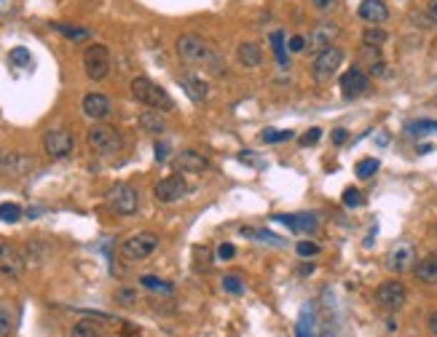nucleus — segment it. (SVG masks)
I'll return each mask as SVG.
<instances>
[{
    "instance_id": "nucleus-1",
    "label": "nucleus",
    "mask_w": 437,
    "mask_h": 337,
    "mask_svg": "<svg viewBox=\"0 0 437 337\" xmlns=\"http://www.w3.org/2000/svg\"><path fill=\"white\" fill-rule=\"evenodd\" d=\"M177 56L191 67H201V70H209L212 76H223V59L201 35H180L177 38Z\"/></svg>"
},
{
    "instance_id": "nucleus-2",
    "label": "nucleus",
    "mask_w": 437,
    "mask_h": 337,
    "mask_svg": "<svg viewBox=\"0 0 437 337\" xmlns=\"http://www.w3.org/2000/svg\"><path fill=\"white\" fill-rule=\"evenodd\" d=\"M131 97L137 99L140 105L151 110H172V99L161 86H156L151 78H134L131 81Z\"/></svg>"
},
{
    "instance_id": "nucleus-3",
    "label": "nucleus",
    "mask_w": 437,
    "mask_h": 337,
    "mask_svg": "<svg viewBox=\"0 0 437 337\" xmlns=\"http://www.w3.org/2000/svg\"><path fill=\"white\" fill-rule=\"evenodd\" d=\"M86 142L97 155H113V152L121 150V134L113 126H105V123H94L86 131Z\"/></svg>"
},
{
    "instance_id": "nucleus-4",
    "label": "nucleus",
    "mask_w": 437,
    "mask_h": 337,
    "mask_svg": "<svg viewBox=\"0 0 437 337\" xmlns=\"http://www.w3.org/2000/svg\"><path fill=\"white\" fill-rule=\"evenodd\" d=\"M156 247H159V236L151 233V230H142V233H134V236H129V239L121 244V254L129 262H137L151 257L156 252Z\"/></svg>"
},
{
    "instance_id": "nucleus-5",
    "label": "nucleus",
    "mask_w": 437,
    "mask_h": 337,
    "mask_svg": "<svg viewBox=\"0 0 437 337\" xmlns=\"http://www.w3.org/2000/svg\"><path fill=\"white\" fill-rule=\"evenodd\" d=\"M341 65H343V48L330 46V48H325V51H319V54L314 56V62H311V76H314V81L325 83V81H330V78L338 73Z\"/></svg>"
},
{
    "instance_id": "nucleus-6",
    "label": "nucleus",
    "mask_w": 437,
    "mask_h": 337,
    "mask_svg": "<svg viewBox=\"0 0 437 337\" xmlns=\"http://www.w3.org/2000/svg\"><path fill=\"white\" fill-rule=\"evenodd\" d=\"M84 70L91 81H105L110 73V51L108 46L102 43H91L84 51Z\"/></svg>"
},
{
    "instance_id": "nucleus-7",
    "label": "nucleus",
    "mask_w": 437,
    "mask_h": 337,
    "mask_svg": "<svg viewBox=\"0 0 437 337\" xmlns=\"http://www.w3.org/2000/svg\"><path fill=\"white\" fill-rule=\"evenodd\" d=\"M108 204H110V209H113L116 214H121V217H129V214H134V212H137V207H140V193H137L131 185H126V182H121V185L110 187Z\"/></svg>"
},
{
    "instance_id": "nucleus-8",
    "label": "nucleus",
    "mask_w": 437,
    "mask_h": 337,
    "mask_svg": "<svg viewBox=\"0 0 437 337\" xmlns=\"http://www.w3.org/2000/svg\"><path fill=\"white\" fill-rule=\"evenodd\" d=\"M73 147H76V140H73V134L67 129H51L46 131L44 137V150L49 158H67L70 152H73Z\"/></svg>"
},
{
    "instance_id": "nucleus-9",
    "label": "nucleus",
    "mask_w": 437,
    "mask_h": 337,
    "mask_svg": "<svg viewBox=\"0 0 437 337\" xmlns=\"http://www.w3.org/2000/svg\"><path fill=\"white\" fill-rule=\"evenodd\" d=\"M186 193H188V182L180 175L164 177V180L156 182V187H154L156 201H161V204H175V201H180Z\"/></svg>"
},
{
    "instance_id": "nucleus-10",
    "label": "nucleus",
    "mask_w": 437,
    "mask_h": 337,
    "mask_svg": "<svg viewBox=\"0 0 437 337\" xmlns=\"http://www.w3.org/2000/svg\"><path fill=\"white\" fill-rule=\"evenodd\" d=\"M371 88V78L368 73H362L360 67H349L343 76H341V94L346 99H357Z\"/></svg>"
},
{
    "instance_id": "nucleus-11",
    "label": "nucleus",
    "mask_w": 437,
    "mask_h": 337,
    "mask_svg": "<svg viewBox=\"0 0 437 337\" xmlns=\"http://www.w3.org/2000/svg\"><path fill=\"white\" fill-rule=\"evenodd\" d=\"M24 271V257L9 241H0V273L9 279H19Z\"/></svg>"
},
{
    "instance_id": "nucleus-12",
    "label": "nucleus",
    "mask_w": 437,
    "mask_h": 337,
    "mask_svg": "<svg viewBox=\"0 0 437 337\" xmlns=\"http://www.w3.org/2000/svg\"><path fill=\"white\" fill-rule=\"evenodd\" d=\"M405 297H408V292L400 281H386L376 289V303L386 311H400L405 305Z\"/></svg>"
},
{
    "instance_id": "nucleus-13",
    "label": "nucleus",
    "mask_w": 437,
    "mask_h": 337,
    "mask_svg": "<svg viewBox=\"0 0 437 337\" xmlns=\"http://www.w3.org/2000/svg\"><path fill=\"white\" fill-rule=\"evenodd\" d=\"M413 260H416L413 244L400 241V244L386 254V268H389L392 273H405L408 268H413Z\"/></svg>"
},
{
    "instance_id": "nucleus-14",
    "label": "nucleus",
    "mask_w": 437,
    "mask_h": 337,
    "mask_svg": "<svg viewBox=\"0 0 437 337\" xmlns=\"http://www.w3.org/2000/svg\"><path fill=\"white\" fill-rule=\"evenodd\" d=\"M81 110H84V115L91 120H105L110 115V110H113V105H110V99L105 97V94H86L84 97V102H81Z\"/></svg>"
},
{
    "instance_id": "nucleus-15",
    "label": "nucleus",
    "mask_w": 437,
    "mask_h": 337,
    "mask_svg": "<svg viewBox=\"0 0 437 337\" xmlns=\"http://www.w3.org/2000/svg\"><path fill=\"white\" fill-rule=\"evenodd\" d=\"M336 35H338V27H336V24H317V27L311 30V35L306 38V43L319 54V51H325V48L333 46Z\"/></svg>"
},
{
    "instance_id": "nucleus-16",
    "label": "nucleus",
    "mask_w": 437,
    "mask_h": 337,
    "mask_svg": "<svg viewBox=\"0 0 437 337\" xmlns=\"http://www.w3.org/2000/svg\"><path fill=\"white\" fill-rule=\"evenodd\" d=\"M273 219L284 222L287 228L296 230V233H314L319 225L317 214H308V212H303V214H276Z\"/></svg>"
},
{
    "instance_id": "nucleus-17",
    "label": "nucleus",
    "mask_w": 437,
    "mask_h": 337,
    "mask_svg": "<svg viewBox=\"0 0 437 337\" xmlns=\"http://www.w3.org/2000/svg\"><path fill=\"white\" fill-rule=\"evenodd\" d=\"M357 14H360V19H365V22L371 24H383L389 19V9H386L383 0H362Z\"/></svg>"
},
{
    "instance_id": "nucleus-18",
    "label": "nucleus",
    "mask_w": 437,
    "mask_h": 337,
    "mask_svg": "<svg viewBox=\"0 0 437 337\" xmlns=\"http://www.w3.org/2000/svg\"><path fill=\"white\" fill-rule=\"evenodd\" d=\"M175 169L177 172H186V175H199L207 169V158L196 150H183L175 158Z\"/></svg>"
},
{
    "instance_id": "nucleus-19",
    "label": "nucleus",
    "mask_w": 437,
    "mask_h": 337,
    "mask_svg": "<svg viewBox=\"0 0 437 337\" xmlns=\"http://www.w3.org/2000/svg\"><path fill=\"white\" fill-rule=\"evenodd\" d=\"M236 56H239L241 67H261L263 62V48L255 41H244V43L239 46V51H236Z\"/></svg>"
},
{
    "instance_id": "nucleus-20",
    "label": "nucleus",
    "mask_w": 437,
    "mask_h": 337,
    "mask_svg": "<svg viewBox=\"0 0 437 337\" xmlns=\"http://www.w3.org/2000/svg\"><path fill=\"white\" fill-rule=\"evenodd\" d=\"M413 273L421 284H437V254H426L424 260L416 262Z\"/></svg>"
},
{
    "instance_id": "nucleus-21",
    "label": "nucleus",
    "mask_w": 437,
    "mask_h": 337,
    "mask_svg": "<svg viewBox=\"0 0 437 337\" xmlns=\"http://www.w3.org/2000/svg\"><path fill=\"white\" fill-rule=\"evenodd\" d=\"M16 326V305L0 300V337H9Z\"/></svg>"
},
{
    "instance_id": "nucleus-22",
    "label": "nucleus",
    "mask_w": 437,
    "mask_h": 337,
    "mask_svg": "<svg viewBox=\"0 0 437 337\" xmlns=\"http://www.w3.org/2000/svg\"><path fill=\"white\" fill-rule=\"evenodd\" d=\"M180 86L186 88V94L194 99V102H204V99H207V83H204L201 78L183 76V78H180Z\"/></svg>"
},
{
    "instance_id": "nucleus-23",
    "label": "nucleus",
    "mask_w": 437,
    "mask_h": 337,
    "mask_svg": "<svg viewBox=\"0 0 437 337\" xmlns=\"http://www.w3.org/2000/svg\"><path fill=\"white\" fill-rule=\"evenodd\" d=\"M140 126L151 134H161L164 131V118L159 115V110H145L140 115Z\"/></svg>"
},
{
    "instance_id": "nucleus-24",
    "label": "nucleus",
    "mask_w": 437,
    "mask_h": 337,
    "mask_svg": "<svg viewBox=\"0 0 437 337\" xmlns=\"http://www.w3.org/2000/svg\"><path fill=\"white\" fill-rule=\"evenodd\" d=\"M386 41H389V33H386L383 27H378V24H371V27L362 33V43L365 46H376V48H381Z\"/></svg>"
},
{
    "instance_id": "nucleus-25",
    "label": "nucleus",
    "mask_w": 437,
    "mask_h": 337,
    "mask_svg": "<svg viewBox=\"0 0 437 337\" xmlns=\"http://www.w3.org/2000/svg\"><path fill=\"white\" fill-rule=\"evenodd\" d=\"M268 41H271V51H273V56H276V62L284 67L287 65V43H284V33L282 30H273Z\"/></svg>"
},
{
    "instance_id": "nucleus-26",
    "label": "nucleus",
    "mask_w": 437,
    "mask_h": 337,
    "mask_svg": "<svg viewBox=\"0 0 437 337\" xmlns=\"http://www.w3.org/2000/svg\"><path fill=\"white\" fill-rule=\"evenodd\" d=\"M408 134H413V137H426V134H437V120H413V123H408L405 126Z\"/></svg>"
},
{
    "instance_id": "nucleus-27",
    "label": "nucleus",
    "mask_w": 437,
    "mask_h": 337,
    "mask_svg": "<svg viewBox=\"0 0 437 337\" xmlns=\"http://www.w3.org/2000/svg\"><path fill=\"white\" fill-rule=\"evenodd\" d=\"M296 335H298V337H314V321H311V305H306V308H303V313H301V318H298Z\"/></svg>"
},
{
    "instance_id": "nucleus-28",
    "label": "nucleus",
    "mask_w": 437,
    "mask_h": 337,
    "mask_svg": "<svg viewBox=\"0 0 437 337\" xmlns=\"http://www.w3.org/2000/svg\"><path fill=\"white\" fill-rule=\"evenodd\" d=\"M70 337H102V329H99L94 321H78V324L70 329Z\"/></svg>"
},
{
    "instance_id": "nucleus-29",
    "label": "nucleus",
    "mask_w": 437,
    "mask_h": 337,
    "mask_svg": "<svg viewBox=\"0 0 437 337\" xmlns=\"http://www.w3.org/2000/svg\"><path fill=\"white\" fill-rule=\"evenodd\" d=\"M381 169V163H378V158H362L357 166H354V172H357V177L360 180H371L376 172Z\"/></svg>"
},
{
    "instance_id": "nucleus-30",
    "label": "nucleus",
    "mask_w": 437,
    "mask_h": 337,
    "mask_svg": "<svg viewBox=\"0 0 437 337\" xmlns=\"http://www.w3.org/2000/svg\"><path fill=\"white\" fill-rule=\"evenodd\" d=\"M140 284L145 289H154V292H164V294H172V284L164 281V279H156V276H142Z\"/></svg>"
},
{
    "instance_id": "nucleus-31",
    "label": "nucleus",
    "mask_w": 437,
    "mask_h": 337,
    "mask_svg": "<svg viewBox=\"0 0 437 337\" xmlns=\"http://www.w3.org/2000/svg\"><path fill=\"white\" fill-rule=\"evenodd\" d=\"M19 217H22V207L19 204H11V201L0 204V219L3 222H16Z\"/></svg>"
},
{
    "instance_id": "nucleus-32",
    "label": "nucleus",
    "mask_w": 437,
    "mask_h": 337,
    "mask_svg": "<svg viewBox=\"0 0 437 337\" xmlns=\"http://www.w3.org/2000/svg\"><path fill=\"white\" fill-rule=\"evenodd\" d=\"M261 140L266 142V145H273V142H287V140H293V131H279V129H266L261 134Z\"/></svg>"
},
{
    "instance_id": "nucleus-33",
    "label": "nucleus",
    "mask_w": 437,
    "mask_h": 337,
    "mask_svg": "<svg viewBox=\"0 0 437 337\" xmlns=\"http://www.w3.org/2000/svg\"><path fill=\"white\" fill-rule=\"evenodd\" d=\"M223 289H226L228 294H241L244 292V281H241V276H236V273L223 276Z\"/></svg>"
},
{
    "instance_id": "nucleus-34",
    "label": "nucleus",
    "mask_w": 437,
    "mask_h": 337,
    "mask_svg": "<svg viewBox=\"0 0 437 337\" xmlns=\"http://www.w3.org/2000/svg\"><path fill=\"white\" fill-rule=\"evenodd\" d=\"M9 59H11L14 67H30V62H33L30 51H27V48H22V46H16L11 54H9Z\"/></svg>"
},
{
    "instance_id": "nucleus-35",
    "label": "nucleus",
    "mask_w": 437,
    "mask_h": 337,
    "mask_svg": "<svg viewBox=\"0 0 437 337\" xmlns=\"http://www.w3.org/2000/svg\"><path fill=\"white\" fill-rule=\"evenodd\" d=\"M54 30H59L62 35L73 38V41H84L89 38V30H81V27H67V24H54Z\"/></svg>"
},
{
    "instance_id": "nucleus-36",
    "label": "nucleus",
    "mask_w": 437,
    "mask_h": 337,
    "mask_svg": "<svg viewBox=\"0 0 437 337\" xmlns=\"http://www.w3.org/2000/svg\"><path fill=\"white\" fill-rule=\"evenodd\" d=\"M296 252L301 254V257H314V254H319V247L314 244V241H301L296 247Z\"/></svg>"
},
{
    "instance_id": "nucleus-37",
    "label": "nucleus",
    "mask_w": 437,
    "mask_h": 337,
    "mask_svg": "<svg viewBox=\"0 0 437 337\" xmlns=\"http://www.w3.org/2000/svg\"><path fill=\"white\" fill-rule=\"evenodd\" d=\"M306 46L308 43H306V38H303V35H293V38L287 41V51H290V54H301Z\"/></svg>"
},
{
    "instance_id": "nucleus-38",
    "label": "nucleus",
    "mask_w": 437,
    "mask_h": 337,
    "mask_svg": "<svg viewBox=\"0 0 437 337\" xmlns=\"http://www.w3.org/2000/svg\"><path fill=\"white\" fill-rule=\"evenodd\" d=\"M343 204H346L349 209L360 207V204H362V193L357 190V187H349V190L343 193Z\"/></svg>"
},
{
    "instance_id": "nucleus-39",
    "label": "nucleus",
    "mask_w": 437,
    "mask_h": 337,
    "mask_svg": "<svg viewBox=\"0 0 437 337\" xmlns=\"http://www.w3.org/2000/svg\"><path fill=\"white\" fill-rule=\"evenodd\" d=\"M319 137H322V129H308L306 134L301 137V145H303V147H308V145H317Z\"/></svg>"
},
{
    "instance_id": "nucleus-40",
    "label": "nucleus",
    "mask_w": 437,
    "mask_h": 337,
    "mask_svg": "<svg viewBox=\"0 0 437 337\" xmlns=\"http://www.w3.org/2000/svg\"><path fill=\"white\" fill-rule=\"evenodd\" d=\"M116 300H119V303H124V305H131L134 300H137V294L129 292V289H121V292H116Z\"/></svg>"
},
{
    "instance_id": "nucleus-41",
    "label": "nucleus",
    "mask_w": 437,
    "mask_h": 337,
    "mask_svg": "<svg viewBox=\"0 0 437 337\" xmlns=\"http://www.w3.org/2000/svg\"><path fill=\"white\" fill-rule=\"evenodd\" d=\"M233 254H236V249H233L231 244H220V247H218V257H220V260H231Z\"/></svg>"
},
{
    "instance_id": "nucleus-42",
    "label": "nucleus",
    "mask_w": 437,
    "mask_h": 337,
    "mask_svg": "<svg viewBox=\"0 0 437 337\" xmlns=\"http://www.w3.org/2000/svg\"><path fill=\"white\" fill-rule=\"evenodd\" d=\"M346 140H349V131H346V129H336V131H333V145H343Z\"/></svg>"
},
{
    "instance_id": "nucleus-43",
    "label": "nucleus",
    "mask_w": 437,
    "mask_h": 337,
    "mask_svg": "<svg viewBox=\"0 0 437 337\" xmlns=\"http://www.w3.org/2000/svg\"><path fill=\"white\" fill-rule=\"evenodd\" d=\"M166 158H169V147L156 142V161H166Z\"/></svg>"
},
{
    "instance_id": "nucleus-44",
    "label": "nucleus",
    "mask_w": 437,
    "mask_h": 337,
    "mask_svg": "<svg viewBox=\"0 0 437 337\" xmlns=\"http://www.w3.org/2000/svg\"><path fill=\"white\" fill-rule=\"evenodd\" d=\"M426 16H429V22L437 24V0H429V3H426Z\"/></svg>"
},
{
    "instance_id": "nucleus-45",
    "label": "nucleus",
    "mask_w": 437,
    "mask_h": 337,
    "mask_svg": "<svg viewBox=\"0 0 437 337\" xmlns=\"http://www.w3.org/2000/svg\"><path fill=\"white\" fill-rule=\"evenodd\" d=\"M333 6H336V0H314V9L317 11H330Z\"/></svg>"
},
{
    "instance_id": "nucleus-46",
    "label": "nucleus",
    "mask_w": 437,
    "mask_h": 337,
    "mask_svg": "<svg viewBox=\"0 0 437 337\" xmlns=\"http://www.w3.org/2000/svg\"><path fill=\"white\" fill-rule=\"evenodd\" d=\"M426 324H429V332H432V335L437 337V311L432 316H429V321H426Z\"/></svg>"
}]
</instances>
